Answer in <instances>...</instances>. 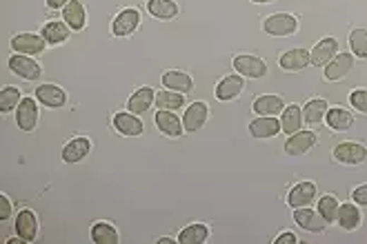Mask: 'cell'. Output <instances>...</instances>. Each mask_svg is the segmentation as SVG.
<instances>
[{
  "mask_svg": "<svg viewBox=\"0 0 367 244\" xmlns=\"http://www.w3.org/2000/svg\"><path fill=\"white\" fill-rule=\"evenodd\" d=\"M16 233L25 240V242H34L38 238V218L32 209H23L16 213Z\"/></svg>",
  "mask_w": 367,
  "mask_h": 244,
  "instance_id": "obj_19",
  "label": "cell"
},
{
  "mask_svg": "<svg viewBox=\"0 0 367 244\" xmlns=\"http://www.w3.org/2000/svg\"><path fill=\"white\" fill-rule=\"evenodd\" d=\"M9 69L18 75V78L23 80H29V83H34L38 80L40 75H42V69L40 65L36 63V60L32 56H25V54H16V56H11L9 58Z\"/></svg>",
  "mask_w": 367,
  "mask_h": 244,
  "instance_id": "obj_7",
  "label": "cell"
},
{
  "mask_svg": "<svg viewBox=\"0 0 367 244\" xmlns=\"http://www.w3.org/2000/svg\"><path fill=\"white\" fill-rule=\"evenodd\" d=\"M263 29L267 36H274V38H287L298 32V18L292 16V13L287 11H281V13H272L263 20Z\"/></svg>",
  "mask_w": 367,
  "mask_h": 244,
  "instance_id": "obj_1",
  "label": "cell"
},
{
  "mask_svg": "<svg viewBox=\"0 0 367 244\" xmlns=\"http://www.w3.org/2000/svg\"><path fill=\"white\" fill-rule=\"evenodd\" d=\"M40 36L47 40V44H63L69 40L71 36V29L65 20H52V23H45L40 29Z\"/></svg>",
  "mask_w": 367,
  "mask_h": 244,
  "instance_id": "obj_25",
  "label": "cell"
},
{
  "mask_svg": "<svg viewBox=\"0 0 367 244\" xmlns=\"http://www.w3.org/2000/svg\"><path fill=\"white\" fill-rule=\"evenodd\" d=\"M281 131H283L281 120L276 116H256L250 122V133L256 140H269L274 135H279Z\"/></svg>",
  "mask_w": 367,
  "mask_h": 244,
  "instance_id": "obj_9",
  "label": "cell"
},
{
  "mask_svg": "<svg viewBox=\"0 0 367 244\" xmlns=\"http://www.w3.org/2000/svg\"><path fill=\"white\" fill-rule=\"evenodd\" d=\"M91 151V140L87 135H76L71 138L65 147H63V162L67 164H76V162H83Z\"/></svg>",
  "mask_w": 367,
  "mask_h": 244,
  "instance_id": "obj_18",
  "label": "cell"
},
{
  "mask_svg": "<svg viewBox=\"0 0 367 244\" xmlns=\"http://www.w3.org/2000/svg\"><path fill=\"white\" fill-rule=\"evenodd\" d=\"M349 104L363 116H367V89H354L349 94Z\"/></svg>",
  "mask_w": 367,
  "mask_h": 244,
  "instance_id": "obj_38",
  "label": "cell"
},
{
  "mask_svg": "<svg viewBox=\"0 0 367 244\" xmlns=\"http://www.w3.org/2000/svg\"><path fill=\"white\" fill-rule=\"evenodd\" d=\"M294 220L303 231H310V233H323L327 226V220L310 207L294 209Z\"/></svg>",
  "mask_w": 367,
  "mask_h": 244,
  "instance_id": "obj_13",
  "label": "cell"
},
{
  "mask_svg": "<svg viewBox=\"0 0 367 244\" xmlns=\"http://www.w3.org/2000/svg\"><path fill=\"white\" fill-rule=\"evenodd\" d=\"M114 129L120 135H127V138H139V135H143V131H145V125L136 114L120 111L114 116Z\"/></svg>",
  "mask_w": 367,
  "mask_h": 244,
  "instance_id": "obj_15",
  "label": "cell"
},
{
  "mask_svg": "<svg viewBox=\"0 0 367 244\" xmlns=\"http://www.w3.org/2000/svg\"><path fill=\"white\" fill-rule=\"evenodd\" d=\"M325 120H327V127L332 131H347V129L354 127V114L345 109V106H332L325 116Z\"/></svg>",
  "mask_w": 367,
  "mask_h": 244,
  "instance_id": "obj_29",
  "label": "cell"
},
{
  "mask_svg": "<svg viewBox=\"0 0 367 244\" xmlns=\"http://www.w3.org/2000/svg\"><path fill=\"white\" fill-rule=\"evenodd\" d=\"M330 111V106L323 98H312L308 100V104L303 106V120H305V125H310V127H318L320 122L325 120Z\"/></svg>",
  "mask_w": 367,
  "mask_h": 244,
  "instance_id": "obj_26",
  "label": "cell"
},
{
  "mask_svg": "<svg viewBox=\"0 0 367 244\" xmlns=\"http://www.w3.org/2000/svg\"><path fill=\"white\" fill-rule=\"evenodd\" d=\"M316 185L314 182H298L296 187L289 189L287 193V205L292 209H303V207H312L316 200Z\"/></svg>",
  "mask_w": 367,
  "mask_h": 244,
  "instance_id": "obj_16",
  "label": "cell"
},
{
  "mask_svg": "<svg viewBox=\"0 0 367 244\" xmlns=\"http://www.w3.org/2000/svg\"><path fill=\"white\" fill-rule=\"evenodd\" d=\"M45 3H47L49 9H63L69 3V0H45Z\"/></svg>",
  "mask_w": 367,
  "mask_h": 244,
  "instance_id": "obj_42",
  "label": "cell"
},
{
  "mask_svg": "<svg viewBox=\"0 0 367 244\" xmlns=\"http://www.w3.org/2000/svg\"><path fill=\"white\" fill-rule=\"evenodd\" d=\"M154 122L156 127L163 135H167V138H180L182 133H185V127H182V120L170 111V109H158L156 116H154Z\"/></svg>",
  "mask_w": 367,
  "mask_h": 244,
  "instance_id": "obj_14",
  "label": "cell"
},
{
  "mask_svg": "<svg viewBox=\"0 0 367 244\" xmlns=\"http://www.w3.org/2000/svg\"><path fill=\"white\" fill-rule=\"evenodd\" d=\"M339 209H341L339 197H336L334 193H327V195H323V197H318L316 211L327 220V224H334V222H336V218H339Z\"/></svg>",
  "mask_w": 367,
  "mask_h": 244,
  "instance_id": "obj_34",
  "label": "cell"
},
{
  "mask_svg": "<svg viewBox=\"0 0 367 244\" xmlns=\"http://www.w3.org/2000/svg\"><path fill=\"white\" fill-rule=\"evenodd\" d=\"M156 242H158V244H174L176 240H172V238H158Z\"/></svg>",
  "mask_w": 367,
  "mask_h": 244,
  "instance_id": "obj_43",
  "label": "cell"
},
{
  "mask_svg": "<svg viewBox=\"0 0 367 244\" xmlns=\"http://www.w3.org/2000/svg\"><path fill=\"white\" fill-rule=\"evenodd\" d=\"M141 20L143 18H141L139 9H134V7L122 9V11H118V16L112 20V34L118 36V38H127L141 27Z\"/></svg>",
  "mask_w": 367,
  "mask_h": 244,
  "instance_id": "obj_4",
  "label": "cell"
},
{
  "mask_svg": "<svg viewBox=\"0 0 367 244\" xmlns=\"http://www.w3.org/2000/svg\"><path fill=\"white\" fill-rule=\"evenodd\" d=\"M339 51H341L339 40L332 38V36H330V38H323V40H320V42L316 44V47L310 51V54H312V65H314V67H325Z\"/></svg>",
  "mask_w": 367,
  "mask_h": 244,
  "instance_id": "obj_24",
  "label": "cell"
},
{
  "mask_svg": "<svg viewBox=\"0 0 367 244\" xmlns=\"http://www.w3.org/2000/svg\"><path fill=\"white\" fill-rule=\"evenodd\" d=\"M332 158L345 166H359L367 160V147L361 142L343 140L332 149Z\"/></svg>",
  "mask_w": 367,
  "mask_h": 244,
  "instance_id": "obj_2",
  "label": "cell"
},
{
  "mask_svg": "<svg viewBox=\"0 0 367 244\" xmlns=\"http://www.w3.org/2000/svg\"><path fill=\"white\" fill-rule=\"evenodd\" d=\"M296 242H298V238L292 231H285V233H281L276 240H274V244H296Z\"/></svg>",
  "mask_w": 367,
  "mask_h": 244,
  "instance_id": "obj_41",
  "label": "cell"
},
{
  "mask_svg": "<svg viewBox=\"0 0 367 244\" xmlns=\"http://www.w3.org/2000/svg\"><path fill=\"white\" fill-rule=\"evenodd\" d=\"M63 20L69 25L71 32H83L87 27V7L81 0H69L63 7Z\"/></svg>",
  "mask_w": 367,
  "mask_h": 244,
  "instance_id": "obj_20",
  "label": "cell"
},
{
  "mask_svg": "<svg viewBox=\"0 0 367 244\" xmlns=\"http://www.w3.org/2000/svg\"><path fill=\"white\" fill-rule=\"evenodd\" d=\"M16 125L21 131L32 133L38 127V100L36 98H23L16 109Z\"/></svg>",
  "mask_w": 367,
  "mask_h": 244,
  "instance_id": "obj_8",
  "label": "cell"
},
{
  "mask_svg": "<svg viewBox=\"0 0 367 244\" xmlns=\"http://www.w3.org/2000/svg\"><path fill=\"white\" fill-rule=\"evenodd\" d=\"M243 89H245V78L240 73H232V75H225V78L216 85L214 96H216L221 102H232L243 94Z\"/></svg>",
  "mask_w": 367,
  "mask_h": 244,
  "instance_id": "obj_12",
  "label": "cell"
},
{
  "mask_svg": "<svg viewBox=\"0 0 367 244\" xmlns=\"http://www.w3.org/2000/svg\"><path fill=\"white\" fill-rule=\"evenodd\" d=\"M207 118H209V104L203 102V100H196L185 109V116H182V127H185L187 133H196L207 125Z\"/></svg>",
  "mask_w": 367,
  "mask_h": 244,
  "instance_id": "obj_6",
  "label": "cell"
},
{
  "mask_svg": "<svg viewBox=\"0 0 367 244\" xmlns=\"http://www.w3.org/2000/svg\"><path fill=\"white\" fill-rule=\"evenodd\" d=\"M303 122H305L303 120V106H298V104H287L285 109H283V114H281V129H283V133L292 135V133L301 131Z\"/></svg>",
  "mask_w": 367,
  "mask_h": 244,
  "instance_id": "obj_31",
  "label": "cell"
},
{
  "mask_svg": "<svg viewBox=\"0 0 367 244\" xmlns=\"http://www.w3.org/2000/svg\"><path fill=\"white\" fill-rule=\"evenodd\" d=\"M234 71L240 73L243 78H265L267 75V63L258 56L240 54V56L234 58Z\"/></svg>",
  "mask_w": 367,
  "mask_h": 244,
  "instance_id": "obj_3",
  "label": "cell"
},
{
  "mask_svg": "<svg viewBox=\"0 0 367 244\" xmlns=\"http://www.w3.org/2000/svg\"><path fill=\"white\" fill-rule=\"evenodd\" d=\"M318 145V135L314 131H296L285 140V154L287 156H305Z\"/></svg>",
  "mask_w": 367,
  "mask_h": 244,
  "instance_id": "obj_5",
  "label": "cell"
},
{
  "mask_svg": "<svg viewBox=\"0 0 367 244\" xmlns=\"http://www.w3.org/2000/svg\"><path fill=\"white\" fill-rule=\"evenodd\" d=\"M156 96L151 87H141L136 89V94H132V98L127 100V109L136 116H143L145 111H149V106L154 104Z\"/></svg>",
  "mask_w": 367,
  "mask_h": 244,
  "instance_id": "obj_27",
  "label": "cell"
},
{
  "mask_svg": "<svg viewBox=\"0 0 367 244\" xmlns=\"http://www.w3.org/2000/svg\"><path fill=\"white\" fill-rule=\"evenodd\" d=\"M36 100L42 106H47V109H60V106H65V102H67V94L63 87L45 83L36 89Z\"/></svg>",
  "mask_w": 367,
  "mask_h": 244,
  "instance_id": "obj_17",
  "label": "cell"
},
{
  "mask_svg": "<svg viewBox=\"0 0 367 244\" xmlns=\"http://www.w3.org/2000/svg\"><path fill=\"white\" fill-rule=\"evenodd\" d=\"M252 3H256V5H267V3H274V0H252Z\"/></svg>",
  "mask_w": 367,
  "mask_h": 244,
  "instance_id": "obj_44",
  "label": "cell"
},
{
  "mask_svg": "<svg viewBox=\"0 0 367 244\" xmlns=\"http://www.w3.org/2000/svg\"><path fill=\"white\" fill-rule=\"evenodd\" d=\"M156 106L158 109H170V111H178L185 106V96L178 94V91H170L163 89L156 94Z\"/></svg>",
  "mask_w": 367,
  "mask_h": 244,
  "instance_id": "obj_35",
  "label": "cell"
},
{
  "mask_svg": "<svg viewBox=\"0 0 367 244\" xmlns=\"http://www.w3.org/2000/svg\"><path fill=\"white\" fill-rule=\"evenodd\" d=\"M163 87L170 89V91H178V94H190L194 91V78L185 71H178V69H172V71H165L163 78H161Z\"/></svg>",
  "mask_w": 367,
  "mask_h": 244,
  "instance_id": "obj_22",
  "label": "cell"
},
{
  "mask_svg": "<svg viewBox=\"0 0 367 244\" xmlns=\"http://www.w3.org/2000/svg\"><path fill=\"white\" fill-rule=\"evenodd\" d=\"M354 69V54H336L330 63L325 65V80L330 83H339L345 75Z\"/></svg>",
  "mask_w": 367,
  "mask_h": 244,
  "instance_id": "obj_11",
  "label": "cell"
},
{
  "mask_svg": "<svg viewBox=\"0 0 367 244\" xmlns=\"http://www.w3.org/2000/svg\"><path fill=\"white\" fill-rule=\"evenodd\" d=\"M351 200H354L356 205H361V207H367V185H361V187H356L354 191H351Z\"/></svg>",
  "mask_w": 367,
  "mask_h": 244,
  "instance_id": "obj_40",
  "label": "cell"
},
{
  "mask_svg": "<svg viewBox=\"0 0 367 244\" xmlns=\"http://www.w3.org/2000/svg\"><path fill=\"white\" fill-rule=\"evenodd\" d=\"M147 11L158 20H174L180 13L176 0H147Z\"/></svg>",
  "mask_w": 367,
  "mask_h": 244,
  "instance_id": "obj_30",
  "label": "cell"
},
{
  "mask_svg": "<svg viewBox=\"0 0 367 244\" xmlns=\"http://www.w3.org/2000/svg\"><path fill=\"white\" fill-rule=\"evenodd\" d=\"M279 65L285 71H303V69H308L312 65V54L308 49H303V47L289 49L279 58Z\"/></svg>",
  "mask_w": 367,
  "mask_h": 244,
  "instance_id": "obj_21",
  "label": "cell"
},
{
  "mask_svg": "<svg viewBox=\"0 0 367 244\" xmlns=\"http://www.w3.org/2000/svg\"><path fill=\"white\" fill-rule=\"evenodd\" d=\"M349 49L356 58H367V29L356 27L349 32Z\"/></svg>",
  "mask_w": 367,
  "mask_h": 244,
  "instance_id": "obj_37",
  "label": "cell"
},
{
  "mask_svg": "<svg viewBox=\"0 0 367 244\" xmlns=\"http://www.w3.org/2000/svg\"><path fill=\"white\" fill-rule=\"evenodd\" d=\"M11 51L16 54H29V56H36V54H42L45 47H47V40H45L40 34H18L11 38Z\"/></svg>",
  "mask_w": 367,
  "mask_h": 244,
  "instance_id": "obj_10",
  "label": "cell"
},
{
  "mask_svg": "<svg viewBox=\"0 0 367 244\" xmlns=\"http://www.w3.org/2000/svg\"><path fill=\"white\" fill-rule=\"evenodd\" d=\"M11 218V202L5 193H0V220L7 222Z\"/></svg>",
  "mask_w": 367,
  "mask_h": 244,
  "instance_id": "obj_39",
  "label": "cell"
},
{
  "mask_svg": "<svg viewBox=\"0 0 367 244\" xmlns=\"http://www.w3.org/2000/svg\"><path fill=\"white\" fill-rule=\"evenodd\" d=\"M285 100L276 94H265V96H258L252 102V109L256 116H279L285 109Z\"/></svg>",
  "mask_w": 367,
  "mask_h": 244,
  "instance_id": "obj_23",
  "label": "cell"
},
{
  "mask_svg": "<svg viewBox=\"0 0 367 244\" xmlns=\"http://www.w3.org/2000/svg\"><path fill=\"white\" fill-rule=\"evenodd\" d=\"M207 240H209V226L207 224H201V222L187 224L178 233V238H176L178 244H203Z\"/></svg>",
  "mask_w": 367,
  "mask_h": 244,
  "instance_id": "obj_33",
  "label": "cell"
},
{
  "mask_svg": "<svg viewBox=\"0 0 367 244\" xmlns=\"http://www.w3.org/2000/svg\"><path fill=\"white\" fill-rule=\"evenodd\" d=\"M91 242L94 244H116L120 240V233H118V228L110 222H94L91 224Z\"/></svg>",
  "mask_w": 367,
  "mask_h": 244,
  "instance_id": "obj_32",
  "label": "cell"
},
{
  "mask_svg": "<svg viewBox=\"0 0 367 244\" xmlns=\"http://www.w3.org/2000/svg\"><path fill=\"white\" fill-rule=\"evenodd\" d=\"M361 209L356 202H345L341 205L339 209V218H336V222H339V226L343 228V231H356V228L361 226Z\"/></svg>",
  "mask_w": 367,
  "mask_h": 244,
  "instance_id": "obj_28",
  "label": "cell"
},
{
  "mask_svg": "<svg viewBox=\"0 0 367 244\" xmlns=\"http://www.w3.org/2000/svg\"><path fill=\"white\" fill-rule=\"evenodd\" d=\"M23 96H21V89L18 87H3V91H0V114H11L18 109Z\"/></svg>",
  "mask_w": 367,
  "mask_h": 244,
  "instance_id": "obj_36",
  "label": "cell"
}]
</instances>
